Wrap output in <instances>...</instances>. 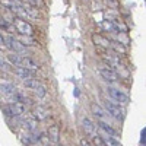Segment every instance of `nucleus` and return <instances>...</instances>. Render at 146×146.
I'll list each match as a JSON object with an SVG mask.
<instances>
[{"instance_id":"nucleus-17","label":"nucleus","mask_w":146,"mask_h":146,"mask_svg":"<svg viewBox=\"0 0 146 146\" xmlns=\"http://www.w3.org/2000/svg\"><path fill=\"white\" fill-rule=\"evenodd\" d=\"M23 85H25V86L27 88H29V89H36V88H38V86H41V82L38 80V79H29V80H23Z\"/></svg>"},{"instance_id":"nucleus-5","label":"nucleus","mask_w":146,"mask_h":146,"mask_svg":"<svg viewBox=\"0 0 146 146\" xmlns=\"http://www.w3.org/2000/svg\"><path fill=\"white\" fill-rule=\"evenodd\" d=\"M51 113H50V110L42 107V105H38V107H35L32 110V113H31V117L36 121H41V120H45L47 117H50Z\"/></svg>"},{"instance_id":"nucleus-16","label":"nucleus","mask_w":146,"mask_h":146,"mask_svg":"<svg viewBox=\"0 0 146 146\" xmlns=\"http://www.w3.org/2000/svg\"><path fill=\"white\" fill-rule=\"evenodd\" d=\"M3 113L6 117H18L16 110H15V104H6L3 105Z\"/></svg>"},{"instance_id":"nucleus-19","label":"nucleus","mask_w":146,"mask_h":146,"mask_svg":"<svg viewBox=\"0 0 146 146\" xmlns=\"http://www.w3.org/2000/svg\"><path fill=\"white\" fill-rule=\"evenodd\" d=\"M102 140H104L105 146H121V143L118 140H115L114 137H111V136H105Z\"/></svg>"},{"instance_id":"nucleus-23","label":"nucleus","mask_w":146,"mask_h":146,"mask_svg":"<svg viewBox=\"0 0 146 146\" xmlns=\"http://www.w3.org/2000/svg\"><path fill=\"white\" fill-rule=\"evenodd\" d=\"M28 2V5H31L32 7H42L44 6V0H27Z\"/></svg>"},{"instance_id":"nucleus-8","label":"nucleus","mask_w":146,"mask_h":146,"mask_svg":"<svg viewBox=\"0 0 146 146\" xmlns=\"http://www.w3.org/2000/svg\"><path fill=\"white\" fill-rule=\"evenodd\" d=\"M100 75L102 76V79L104 80H107V82H118L120 80V76L115 73V70H113V69H100Z\"/></svg>"},{"instance_id":"nucleus-26","label":"nucleus","mask_w":146,"mask_h":146,"mask_svg":"<svg viewBox=\"0 0 146 146\" xmlns=\"http://www.w3.org/2000/svg\"><path fill=\"white\" fill-rule=\"evenodd\" d=\"M0 48H6V44H5V38H3V35L0 34Z\"/></svg>"},{"instance_id":"nucleus-22","label":"nucleus","mask_w":146,"mask_h":146,"mask_svg":"<svg viewBox=\"0 0 146 146\" xmlns=\"http://www.w3.org/2000/svg\"><path fill=\"white\" fill-rule=\"evenodd\" d=\"M32 92H34L36 96H38V98H44V96L47 95V88L44 86V85H41V86H38L36 89H34Z\"/></svg>"},{"instance_id":"nucleus-12","label":"nucleus","mask_w":146,"mask_h":146,"mask_svg":"<svg viewBox=\"0 0 146 146\" xmlns=\"http://www.w3.org/2000/svg\"><path fill=\"white\" fill-rule=\"evenodd\" d=\"M82 127H83L85 133H86V135H89L91 137H94V136L96 135V126H95V124L92 123L91 120L85 118V120L82 121Z\"/></svg>"},{"instance_id":"nucleus-2","label":"nucleus","mask_w":146,"mask_h":146,"mask_svg":"<svg viewBox=\"0 0 146 146\" xmlns=\"http://www.w3.org/2000/svg\"><path fill=\"white\" fill-rule=\"evenodd\" d=\"M104 110L107 111V114L110 117H113L115 120H123L124 118V111L120 108L118 104H114V102L107 100V101H104Z\"/></svg>"},{"instance_id":"nucleus-3","label":"nucleus","mask_w":146,"mask_h":146,"mask_svg":"<svg viewBox=\"0 0 146 146\" xmlns=\"http://www.w3.org/2000/svg\"><path fill=\"white\" fill-rule=\"evenodd\" d=\"M107 94H108L110 98L114 100V101H117L118 104L126 105V104H129V101H130V98H129L127 94H124L123 91H120V89H115V88H107Z\"/></svg>"},{"instance_id":"nucleus-25","label":"nucleus","mask_w":146,"mask_h":146,"mask_svg":"<svg viewBox=\"0 0 146 146\" xmlns=\"http://www.w3.org/2000/svg\"><path fill=\"white\" fill-rule=\"evenodd\" d=\"M0 69H5V70L9 69V64H7V62H6L3 57H0Z\"/></svg>"},{"instance_id":"nucleus-6","label":"nucleus","mask_w":146,"mask_h":146,"mask_svg":"<svg viewBox=\"0 0 146 146\" xmlns=\"http://www.w3.org/2000/svg\"><path fill=\"white\" fill-rule=\"evenodd\" d=\"M91 110H92V114L96 117V120L98 121H104V123H107L108 121V114H107V111L102 108V107H100L98 104H91Z\"/></svg>"},{"instance_id":"nucleus-20","label":"nucleus","mask_w":146,"mask_h":146,"mask_svg":"<svg viewBox=\"0 0 146 146\" xmlns=\"http://www.w3.org/2000/svg\"><path fill=\"white\" fill-rule=\"evenodd\" d=\"M23 45H38V42H36V40H34L32 36H22V38L19 40Z\"/></svg>"},{"instance_id":"nucleus-10","label":"nucleus","mask_w":146,"mask_h":146,"mask_svg":"<svg viewBox=\"0 0 146 146\" xmlns=\"http://www.w3.org/2000/svg\"><path fill=\"white\" fill-rule=\"evenodd\" d=\"M15 73L23 80H29V79H35V72H31L28 69H23L21 66H16L15 67Z\"/></svg>"},{"instance_id":"nucleus-28","label":"nucleus","mask_w":146,"mask_h":146,"mask_svg":"<svg viewBox=\"0 0 146 146\" xmlns=\"http://www.w3.org/2000/svg\"><path fill=\"white\" fill-rule=\"evenodd\" d=\"M13 2H18V3H23V0H13Z\"/></svg>"},{"instance_id":"nucleus-24","label":"nucleus","mask_w":146,"mask_h":146,"mask_svg":"<svg viewBox=\"0 0 146 146\" xmlns=\"http://www.w3.org/2000/svg\"><path fill=\"white\" fill-rule=\"evenodd\" d=\"M0 5H2L3 7H6V9H12L13 7V5H15V2L13 0H0Z\"/></svg>"},{"instance_id":"nucleus-29","label":"nucleus","mask_w":146,"mask_h":146,"mask_svg":"<svg viewBox=\"0 0 146 146\" xmlns=\"http://www.w3.org/2000/svg\"><path fill=\"white\" fill-rule=\"evenodd\" d=\"M54 146H60V145H54Z\"/></svg>"},{"instance_id":"nucleus-14","label":"nucleus","mask_w":146,"mask_h":146,"mask_svg":"<svg viewBox=\"0 0 146 146\" xmlns=\"http://www.w3.org/2000/svg\"><path fill=\"white\" fill-rule=\"evenodd\" d=\"M110 48H111L113 51H115L118 56L127 53V47L123 45V44H120V42H117V41H111V44H110Z\"/></svg>"},{"instance_id":"nucleus-27","label":"nucleus","mask_w":146,"mask_h":146,"mask_svg":"<svg viewBox=\"0 0 146 146\" xmlns=\"http://www.w3.org/2000/svg\"><path fill=\"white\" fill-rule=\"evenodd\" d=\"M80 145H82V146H92V145H91L86 139H80Z\"/></svg>"},{"instance_id":"nucleus-4","label":"nucleus","mask_w":146,"mask_h":146,"mask_svg":"<svg viewBox=\"0 0 146 146\" xmlns=\"http://www.w3.org/2000/svg\"><path fill=\"white\" fill-rule=\"evenodd\" d=\"M5 44L7 48H10V50H13L16 54L18 53H23V51H27V47L23 45L19 40L13 38V36H7V38H5Z\"/></svg>"},{"instance_id":"nucleus-18","label":"nucleus","mask_w":146,"mask_h":146,"mask_svg":"<svg viewBox=\"0 0 146 146\" xmlns=\"http://www.w3.org/2000/svg\"><path fill=\"white\" fill-rule=\"evenodd\" d=\"M6 58H7L13 66H19V63H21V56L16 54V53H10V54H7Z\"/></svg>"},{"instance_id":"nucleus-13","label":"nucleus","mask_w":146,"mask_h":146,"mask_svg":"<svg viewBox=\"0 0 146 146\" xmlns=\"http://www.w3.org/2000/svg\"><path fill=\"white\" fill-rule=\"evenodd\" d=\"M98 127H100V130H101V131L107 133V136H111V137L118 136V131H117L115 129H113L108 123H104V121H98Z\"/></svg>"},{"instance_id":"nucleus-7","label":"nucleus","mask_w":146,"mask_h":146,"mask_svg":"<svg viewBox=\"0 0 146 146\" xmlns=\"http://www.w3.org/2000/svg\"><path fill=\"white\" fill-rule=\"evenodd\" d=\"M19 66L23 67V69H28V70H31V72L40 70V64L36 63L34 58H31V57H28V56L21 57V63H19Z\"/></svg>"},{"instance_id":"nucleus-21","label":"nucleus","mask_w":146,"mask_h":146,"mask_svg":"<svg viewBox=\"0 0 146 146\" xmlns=\"http://www.w3.org/2000/svg\"><path fill=\"white\" fill-rule=\"evenodd\" d=\"M101 28L105 29V31H110V32H115L114 31V25H113V21H102L101 23Z\"/></svg>"},{"instance_id":"nucleus-11","label":"nucleus","mask_w":146,"mask_h":146,"mask_svg":"<svg viewBox=\"0 0 146 146\" xmlns=\"http://www.w3.org/2000/svg\"><path fill=\"white\" fill-rule=\"evenodd\" d=\"M48 139H50V142H53V143H57L58 142V139H60V127L57 126V124H53V126H50L48 127Z\"/></svg>"},{"instance_id":"nucleus-9","label":"nucleus","mask_w":146,"mask_h":146,"mask_svg":"<svg viewBox=\"0 0 146 146\" xmlns=\"http://www.w3.org/2000/svg\"><path fill=\"white\" fill-rule=\"evenodd\" d=\"M92 41L96 47H102V48H110V44H111V40H108L107 36H104L101 34H94Z\"/></svg>"},{"instance_id":"nucleus-15","label":"nucleus","mask_w":146,"mask_h":146,"mask_svg":"<svg viewBox=\"0 0 146 146\" xmlns=\"http://www.w3.org/2000/svg\"><path fill=\"white\" fill-rule=\"evenodd\" d=\"M0 92H3L5 95H15L16 89L12 83H2L0 85Z\"/></svg>"},{"instance_id":"nucleus-1","label":"nucleus","mask_w":146,"mask_h":146,"mask_svg":"<svg viewBox=\"0 0 146 146\" xmlns=\"http://www.w3.org/2000/svg\"><path fill=\"white\" fill-rule=\"evenodd\" d=\"M12 22H13V28H15V31L18 34H21L23 36H32L34 35L35 29H34V27L31 25L28 21L16 16V18H13V21H12Z\"/></svg>"}]
</instances>
